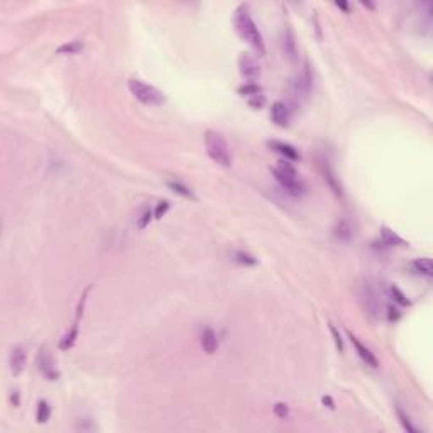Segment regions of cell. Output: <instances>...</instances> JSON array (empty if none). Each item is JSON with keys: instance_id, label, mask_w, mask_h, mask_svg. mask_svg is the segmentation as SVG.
I'll return each mask as SVG.
<instances>
[{"instance_id": "1", "label": "cell", "mask_w": 433, "mask_h": 433, "mask_svg": "<svg viewBox=\"0 0 433 433\" xmlns=\"http://www.w3.org/2000/svg\"><path fill=\"white\" fill-rule=\"evenodd\" d=\"M234 26L235 31L240 38L244 39L245 43H249L256 51H258L261 56L266 54V46H264V38L261 34L258 24L254 22V19L250 17L247 6H240L237 11H235L234 16Z\"/></svg>"}, {"instance_id": "2", "label": "cell", "mask_w": 433, "mask_h": 433, "mask_svg": "<svg viewBox=\"0 0 433 433\" xmlns=\"http://www.w3.org/2000/svg\"><path fill=\"white\" fill-rule=\"evenodd\" d=\"M205 149L208 158L213 163L229 168L232 164V156H230V149L227 140L224 139V135L215 130H206L205 134Z\"/></svg>"}, {"instance_id": "3", "label": "cell", "mask_w": 433, "mask_h": 433, "mask_svg": "<svg viewBox=\"0 0 433 433\" xmlns=\"http://www.w3.org/2000/svg\"><path fill=\"white\" fill-rule=\"evenodd\" d=\"M273 174L276 181L279 183V186L283 188L286 193L293 195V196H300L305 193V185L301 183L296 176V169L295 166L286 159H281L278 166L273 168Z\"/></svg>"}, {"instance_id": "4", "label": "cell", "mask_w": 433, "mask_h": 433, "mask_svg": "<svg viewBox=\"0 0 433 433\" xmlns=\"http://www.w3.org/2000/svg\"><path fill=\"white\" fill-rule=\"evenodd\" d=\"M127 88L135 100H139L140 103L148 105V107H161L166 102V97L161 90L153 87V85L144 83L139 78H130L127 82Z\"/></svg>"}, {"instance_id": "5", "label": "cell", "mask_w": 433, "mask_h": 433, "mask_svg": "<svg viewBox=\"0 0 433 433\" xmlns=\"http://www.w3.org/2000/svg\"><path fill=\"white\" fill-rule=\"evenodd\" d=\"M291 88H293V97L295 98H298V100L308 98V95L311 93V90H313V75H311V69H310L308 63H306L303 73L293 80Z\"/></svg>"}, {"instance_id": "6", "label": "cell", "mask_w": 433, "mask_h": 433, "mask_svg": "<svg viewBox=\"0 0 433 433\" xmlns=\"http://www.w3.org/2000/svg\"><path fill=\"white\" fill-rule=\"evenodd\" d=\"M36 364H38V369L39 372L46 377L48 381H58L59 377V371L56 369V364H54L51 354L46 350V347L39 349L38 352V357H36Z\"/></svg>"}, {"instance_id": "7", "label": "cell", "mask_w": 433, "mask_h": 433, "mask_svg": "<svg viewBox=\"0 0 433 433\" xmlns=\"http://www.w3.org/2000/svg\"><path fill=\"white\" fill-rule=\"evenodd\" d=\"M239 71L242 75V78L247 83H256L261 77V66L256 59L250 56L249 53L240 54L239 58Z\"/></svg>"}, {"instance_id": "8", "label": "cell", "mask_w": 433, "mask_h": 433, "mask_svg": "<svg viewBox=\"0 0 433 433\" xmlns=\"http://www.w3.org/2000/svg\"><path fill=\"white\" fill-rule=\"evenodd\" d=\"M362 301H364V306H366V310L369 311V315H372V316L379 315L381 303H379V298H377L376 291L371 286V283L362 284Z\"/></svg>"}, {"instance_id": "9", "label": "cell", "mask_w": 433, "mask_h": 433, "mask_svg": "<svg viewBox=\"0 0 433 433\" xmlns=\"http://www.w3.org/2000/svg\"><path fill=\"white\" fill-rule=\"evenodd\" d=\"M268 146L274 151V153L283 156L286 161H298L301 158L300 151L296 149L295 146H291L288 142H283V140H269Z\"/></svg>"}, {"instance_id": "10", "label": "cell", "mask_w": 433, "mask_h": 433, "mask_svg": "<svg viewBox=\"0 0 433 433\" xmlns=\"http://www.w3.org/2000/svg\"><path fill=\"white\" fill-rule=\"evenodd\" d=\"M290 109L286 107L284 102H274L271 105V120L278 125V127H288L290 125Z\"/></svg>"}, {"instance_id": "11", "label": "cell", "mask_w": 433, "mask_h": 433, "mask_svg": "<svg viewBox=\"0 0 433 433\" xmlns=\"http://www.w3.org/2000/svg\"><path fill=\"white\" fill-rule=\"evenodd\" d=\"M24 366H26V352L21 345H16L11 349V354H9V367H11V372L14 376H19L24 371Z\"/></svg>"}, {"instance_id": "12", "label": "cell", "mask_w": 433, "mask_h": 433, "mask_svg": "<svg viewBox=\"0 0 433 433\" xmlns=\"http://www.w3.org/2000/svg\"><path fill=\"white\" fill-rule=\"evenodd\" d=\"M349 339H350V342H352V345H354L355 352L359 354V357L366 362L367 366H371V367H377V366H379V362H377V357L372 354L369 347H366L359 339H357L355 335H352L350 332H349Z\"/></svg>"}, {"instance_id": "13", "label": "cell", "mask_w": 433, "mask_h": 433, "mask_svg": "<svg viewBox=\"0 0 433 433\" xmlns=\"http://www.w3.org/2000/svg\"><path fill=\"white\" fill-rule=\"evenodd\" d=\"M200 345L208 355L215 354L216 349H219V339H216V334L210 329V327H205V329L200 332Z\"/></svg>"}, {"instance_id": "14", "label": "cell", "mask_w": 433, "mask_h": 433, "mask_svg": "<svg viewBox=\"0 0 433 433\" xmlns=\"http://www.w3.org/2000/svg\"><path fill=\"white\" fill-rule=\"evenodd\" d=\"M321 173H323V179L327 181V185L330 186V190L334 191L337 196H342V186L339 183V178L335 176L334 168H332L327 159H321Z\"/></svg>"}, {"instance_id": "15", "label": "cell", "mask_w": 433, "mask_h": 433, "mask_svg": "<svg viewBox=\"0 0 433 433\" xmlns=\"http://www.w3.org/2000/svg\"><path fill=\"white\" fill-rule=\"evenodd\" d=\"M283 49L286 53V56L293 59L296 54H298V48H296V41H295V34L290 27H286L283 31Z\"/></svg>"}, {"instance_id": "16", "label": "cell", "mask_w": 433, "mask_h": 433, "mask_svg": "<svg viewBox=\"0 0 433 433\" xmlns=\"http://www.w3.org/2000/svg\"><path fill=\"white\" fill-rule=\"evenodd\" d=\"M381 244L384 247H396V245H406V242L403 240L400 235H396L392 230L382 227L381 230Z\"/></svg>"}, {"instance_id": "17", "label": "cell", "mask_w": 433, "mask_h": 433, "mask_svg": "<svg viewBox=\"0 0 433 433\" xmlns=\"http://www.w3.org/2000/svg\"><path fill=\"white\" fill-rule=\"evenodd\" d=\"M335 237L339 240H344V242H349L352 239V225L349 224V220H339L335 225V230H334Z\"/></svg>"}, {"instance_id": "18", "label": "cell", "mask_w": 433, "mask_h": 433, "mask_svg": "<svg viewBox=\"0 0 433 433\" xmlns=\"http://www.w3.org/2000/svg\"><path fill=\"white\" fill-rule=\"evenodd\" d=\"M411 268L413 271H416V273H420L423 276H430L433 274V264H431V259L428 258H420V259H415L411 263Z\"/></svg>"}, {"instance_id": "19", "label": "cell", "mask_w": 433, "mask_h": 433, "mask_svg": "<svg viewBox=\"0 0 433 433\" xmlns=\"http://www.w3.org/2000/svg\"><path fill=\"white\" fill-rule=\"evenodd\" d=\"M82 49H83V41L75 39V41H68V43L61 44V46L56 49V53L58 54H77L82 51Z\"/></svg>"}, {"instance_id": "20", "label": "cell", "mask_w": 433, "mask_h": 433, "mask_svg": "<svg viewBox=\"0 0 433 433\" xmlns=\"http://www.w3.org/2000/svg\"><path fill=\"white\" fill-rule=\"evenodd\" d=\"M51 418V406H49L48 401H39L38 403V411H36V421L38 423H48V420Z\"/></svg>"}, {"instance_id": "21", "label": "cell", "mask_w": 433, "mask_h": 433, "mask_svg": "<svg viewBox=\"0 0 433 433\" xmlns=\"http://www.w3.org/2000/svg\"><path fill=\"white\" fill-rule=\"evenodd\" d=\"M168 186L171 190L174 191V193H178L181 196H185V198H190V200H195V195L193 191H191V188H188V186H185L183 183H179V181H169Z\"/></svg>"}, {"instance_id": "22", "label": "cell", "mask_w": 433, "mask_h": 433, "mask_svg": "<svg viewBox=\"0 0 433 433\" xmlns=\"http://www.w3.org/2000/svg\"><path fill=\"white\" fill-rule=\"evenodd\" d=\"M234 261L239 264H244V266H256L258 264V259L254 258L252 254L245 252V250H235L234 252Z\"/></svg>"}, {"instance_id": "23", "label": "cell", "mask_w": 433, "mask_h": 433, "mask_svg": "<svg viewBox=\"0 0 433 433\" xmlns=\"http://www.w3.org/2000/svg\"><path fill=\"white\" fill-rule=\"evenodd\" d=\"M239 93L242 95V97L252 98V97H258V95L263 93V90H261V87L258 83H245L239 88Z\"/></svg>"}, {"instance_id": "24", "label": "cell", "mask_w": 433, "mask_h": 433, "mask_svg": "<svg viewBox=\"0 0 433 433\" xmlns=\"http://www.w3.org/2000/svg\"><path fill=\"white\" fill-rule=\"evenodd\" d=\"M396 413H398V418H400V421H401L403 428H405L406 431H410V433H418V428H416L415 425H413L411 420H410V416H408L406 413L403 411L400 406L396 408Z\"/></svg>"}, {"instance_id": "25", "label": "cell", "mask_w": 433, "mask_h": 433, "mask_svg": "<svg viewBox=\"0 0 433 433\" xmlns=\"http://www.w3.org/2000/svg\"><path fill=\"white\" fill-rule=\"evenodd\" d=\"M389 291H391V295H392V298H394L396 303H400L401 306H408V305H410V300L406 298V295L403 293L400 288H396V286H391Z\"/></svg>"}, {"instance_id": "26", "label": "cell", "mask_w": 433, "mask_h": 433, "mask_svg": "<svg viewBox=\"0 0 433 433\" xmlns=\"http://www.w3.org/2000/svg\"><path fill=\"white\" fill-rule=\"evenodd\" d=\"M273 411H274L276 416L281 418V420L290 418V406L286 405V403H276V405L273 406Z\"/></svg>"}, {"instance_id": "27", "label": "cell", "mask_w": 433, "mask_h": 433, "mask_svg": "<svg viewBox=\"0 0 433 433\" xmlns=\"http://www.w3.org/2000/svg\"><path fill=\"white\" fill-rule=\"evenodd\" d=\"M153 211H151L149 208H146L142 213H140V216L137 219V227L139 229H146L149 225V222H151V219H153Z\"/></svg>"}, {"instance_id": "28", "label": "cell", "mask_w": 433, "mask_h": 433, "mask_svg": "<svg viewBox=\"0 0 433 433\" xmlns=\"http://www.w3.org/2000/svg\"><path fill=\"white\" fill-rule=\"evenodd\" d=\"M330 332H332V335H334L335 347H337V349H339V352H344V340H342V337H340V334H339V330H337L335 327L332 325V323H330Z\"/></svg>"}, {"instance_id": "29", "label": "cell", "mask_w": 433, "mask_h": 433, "mask_svg": "<svg viewBox=\"0 0 433 433\" xmlns=\"http://www.w3.org/2000/svg\"><path fill=\"white\" fill-rule=\"evenodd\" d=\"M168 210H169V201H159L154 210V219H161Z\"/></svg>"}, {"instance_id": "30", "label": "cell", "mask_w": 433, "mask_h": 433, "mask_svg": "<svg viewBox=\"0 0 433 433\" xmlns=\"http://www.w3.org/2000/svg\"><path fill=\"white\" fill-rule=\"evenodd\" d=\"M247 102H249V105H250V107H252V109H258V110H259V109L263 107V105L266 103V98H264V95L261 93V95H258V97L249 98Z\"/></svg>"}, {"instance_id": "31", "label": "cell", "mask_w": 433, "mask_h": 433, "mask_svg": "<svg viewBox=\"0 0 433 433\" xmlns=\"http://www.w3.org/2000/svg\"><path fill=\"white\" fill-rule=\"evenodd\" d=\"M387 311H389V313H387V318H389V320L394 321V320L400 318V313H398V310H396V308H392V306H389V308H387Z\"/></svg>"}, {"instance_id": "32", "label": "cell", "mask_w": 433, "mask_h": 433, "mask_svg": "<svg viewBox=\"0 0 433 433\" xmlns=\"http://www.w3.org/2000/svg\"><path fill=\"white\" fill-rule=\"evenodd\" d=\"M335 6H337V7H340V9H344V11H349V6H347L345 2H337Z\"/></svg>"}, {"instance_id": "33", "label": "cell", "mask_w": 433, "mask_h": 433, "mask_svg": "<svg viewBox=\"0 0 433 433\" xmlns=\"http://www.w3.org/2000/svg\"><path fill=\"white\" fill-rule=\"evenodd\" d=\"M321 401H323V403H327V405H329V408H334V403H332V400H330L329 396H327V398H323V400H321Z\"/></svg>"}]
</instances>
